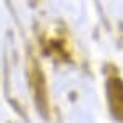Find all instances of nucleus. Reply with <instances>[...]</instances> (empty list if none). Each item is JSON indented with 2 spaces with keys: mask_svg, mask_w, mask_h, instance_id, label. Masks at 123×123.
Segmentation results:
<instances>
[{
  "mask_svg": "<svg viewBox=\"0 0 123 123\" xmlns=\"http://www.w3.org/2000/svg\"><path fill=\"white\" fill-rule=\"evenodd\" d=\"M31 84H32V89H34V96H36V102L37 107L42 110L44 115H49V104H47V91H45V80H44L42 71L32 65L31 67Z\"/></svg>",
  "mask_w": 123,
  "mask_h": 123,
  "instance_id": "obj_1",
  "label": "nucleus"
},
{
  "mask_svg": "<svg viewBox=\"0 0 123 123\" xmlns=\"http://www.w3.org/2000/svg\"><path fill=\"white\" fill-rule=\"evenodd\" d=\"M107 94L113 115L123 120V81L118 76H112L107 81Z\"/></svg>",
  "mask_w": 123,
  "mask_h": 123,
  "instance_id": "obj_2",
  "label": "nucleus"
}]
</instances>
